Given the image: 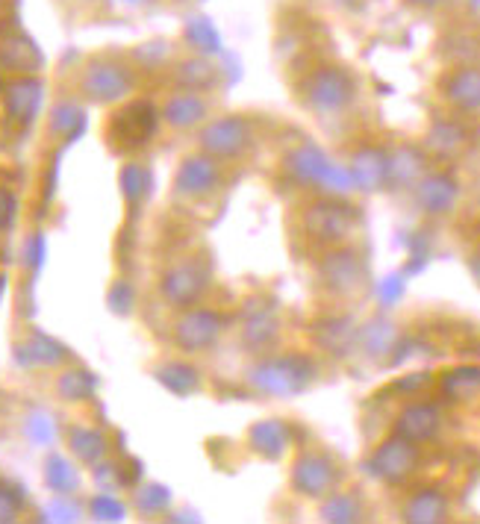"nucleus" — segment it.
Returning <instances> with one entry per match:
<instances>
[{
    "mask_svg": "<svg viewBox=\"0 0 480 524\" xmlns=\"http://www.w3.org/2000/svg\"><path fill=\"white\" fill-rule=\"evenodd\" d=\"M410 3H416V6H425V9H433V6H439V3H445V0H410Z\"/></svg>",
    "mask_w": 480,
    "mask_h": 524,
    "instance_id": "30",
    "label": "nucleus"
},
{
    "mask_svg": "<svg viewBox=\"0 0 480 524\" xmlns=\"http://www.w3.org/2000/svg\"><path fill=\"white\" fill-rule=\"evenodd\" d=\"M416 463H419L416 442H407L401 436H392V439H386L374 451L372 472L377 477H383L386 483H401V480H407L410 474L416 472Z\"/></svg>",
    "mask_w": 480,
    "mask_h": 524,
    "instance_id": "3",
    "label": "nucleus"
},
{
    "mask_svg": "<svg viewBox=\"0 0 480 524\" xmlns=\"http://www.w3.org/2000/svg\"><path fill=\"white\" fill-rule=\"evenodd\" d=\"M292 483L301 495H310V498H319L327 495L336 483V469L327 457L321 454H304L298 463H295V474H292Z\"/></svg>",
    "mask_w": 480,
    "mask_h": 524,
    "instance_id": "7",
    "label": "nucleus"
},
{
    "mask_svg": "<svg viewBox=\"0 0 480 524\" xmlns=\"http://www.w3.org/2000/svg\"><path fill=\"white\" fill-rule=\"evenodd\" d=\"M92 389V383L86 380V374H80V371H71V374H65L62 377V383H59V392L65 395V398H83L86 392Z\"/></svg>",
    "mask_w": 480,
    "mask_h": 524,
    "instance_id": "25",
    "label": "nucleus"
},
{
    "mask_svg": "<svg viewBox=\"0 0 480 524\" xmlns=\"http://www.w3.org/2000/svg\"><path fill=\"white\" fill-rule=\"evenodd\" d=\"M12 218H15V195L6 192V189H0V230L9 227Z\"/></svg>",
    "mask_w": 480,
    "mask_h": 524,
    "instance_id": "28",
    "label": "nucleus"
},
{
    "mask_svg": "<svg viewBox=\"0 0 480 524\" xmlns=\"http://www.w3.org/2000/svg\"><path fill=\"white\" fill-rule=\"evenodd\" d=\"M204 112H207V106L201 104L198 98H174L168 109H165V115H168V121L171 124H180V127H189V124H195V121H201L204 118Z\"/></svg>",
    "mask_w": 480,
    "mask_h": 524,
    "instance_id": "22",
    "label": "nucleus"
},
{
    "mask_svg": "<svg viewBox=\"0 0 480 524\" xmlns=\"http://www.w3.org/2000/svg\"><path fill=\"white\" fill-rule=\"evenodd\" d=\"M142 112V106H133V109H127V112H121L118 115V121H115V136H121V139H130V145L136 142H145L148 136H151V127H154V115H151V109H148V115H139Z\"/></svg>",
    "mask_w": 480,
    "mask_h": 524,
    "instance_id": "16",
    "label": "nucleus"
},
{
    "mask_svg": "<svg viewBox=\"0 0 480 524\" xmlns=\"http://www.w3.org/2000/svg\"><path fill=\"white\" fill-rule=\"evenodd\" d=\"M127 89H130V74L115 62H95L83 74V92L92 101H115Z\"/></svg>",
    "mask_w": 480,
    "mask_h": 524,
    "instance_id": "6",
    "label": "nucleus"
},
{
    "mask_svg": "<svg viewBox=\"0 0 480 524\" xmlns=\"http://www.w3.org/2000/svg\"><path fill=\"white\" fill-rule=\"evenodd\" d=\"M469 265H472V271H475V277H478V280H480V254H478V257H475V260L469 262Z\"/></svg>",
    "mask_w": 480,
    "mask_h": 524,
    "instance_id": "31",
    "label": "nucleus"
},
{
    "mask_svg": "<svg viewBox=\"0 0 480 524\" xmlns=\"http://www.w3.org/2000/svg\"><path fill=\"white\" fill-rule=\"evenodd\" d=\"M218 327L221 321L213 313H192L186 315L180 324H177V342L189 351H198L204 345H210L215 336H218Z\"/></svg>",
    "mask_w": 480,
    "mask_h": 524,
    "instance_id": "13",
    "label": "nucleus"
},
{
    "mask_svg": "<svg viewBox=\"0 0 480 524\" xmlns=\"http://www.w3.org/2000/svg\"><path fill=\"white\" fill-rule=\"evenodd\" d=\"M351 177L360 189H380L389 180V157L377 148H363L354 157Z\"/></svg>",
    "mask_w": 480,
    "mask_h": 524,
    "instance_id": "11",
    "label": "nucleus"
},
{
    "mask_svg": "<svg viewBox=\"0 0 480 524\" xmlns=\"http://www.w3.org/2000/svg\"><path fill=\"white\" fill-rule=\"evenodd\" d=\"M248 145V127L242 118H230V121H218L207 133H204V148L221 154V157H233Z\"/></svg>",
    "mask_w": 480,
    "mask_h": 524,
    "instance_id": "9",
    "label": "nucleus"
},
{
    "mask_svg": "<svg viewBox=\"0 0 480 524\" xmlns=\"http://www.w3.org/2000/svg\"><path fill=\"white\" fill-rule=\"evenodd\" d=\"M77 121H80V112H77L74 106H59V109H56V118L51 121V127H54V130H68V127L77 124Z\"/></svg>",
    "mask_w": 480,
    "mask_h": 524,
    "instance_id": "27",
    "label": "nucleus"
},
{
    "mask_svg": "<svg viewBox=\"0 0 480 524\" xmlns=\"http://www.w3.org/2000/svg\"><path fill=\"white\" fill-rule=\"evenodd\" d=\"M466 142V133L457 127V124H448V121H439L427 139V145L439 154V157H454Z\"/></svg>",
    "mask_w": 480,
    "mask_h": 524,
    "instance_id": "18",
    "label": "nucleus"
},
{
    "mask_svg": "<svg viewBox=\"0 0 480 524\" xmlns=\"http://www.w3.org/2000/svg\"><path fill=\"white\" fill-rule=\"evenodd\" d=\"M304 101L319 115L342 112L354 101V80L342 68H319L316 74L307 77L304 83Z\"/></svg>",
    "mask_w": 480,
    "mask_h": 524,
    "instance_id": "1",
    "label": "nucleus"
},
{
    "mask_svg": "<svg viewBox=\"0 0 480 524\" xmlns=\"http://www.w3.org/2000/svg\"><path fill=\"white\" fill-rule=\"evenodd\" d=\"M48 480L54 483L56 489H71V486H74V472H68V466L56 460V463H51Z\"/></svg>",
    "mask_w": 480,
    "mask_h": 524,
    "instance_id": "26",
    "label": "nucleus"
},
{
    "mask_svg": "<svg viewBox=\"0 0 480 524\" xmlns=\"http://www.w3.org/2000/svg\"><path fill=\"white\" fill-rule=\"evenodd\" d=\"M439 424H442V416L433 404H410L395 421V436L419 445L439 433Z\"/></svg>",
    "mask_w": 480,
    "mask_h": 524,
    "instance_id": "8",
    "label": "nucleus"
},
{
    "mask_svg": "<svg viewBox=\"0 0 480 524\" xmlns=\"http://www.w3.org/2000/svg\"><path fill=\"white\" fill-rule=\"evenodd\" d=\"M404 519L413 524H439L448 519V501L442 492L436 489H422L416 492L407 507H404Z\"/></svg>",
    "mask_w": 480,
    "mask_h": 524,
    "instance_id": "12",
    "label": "nucleus"
},
{
    "mask_svg": "<svg viewBox=\"0 0 480 524\" xmlns=\"http://www.w3.org/2000/svg\"><path fill=\"white\" fill-rule=\"evenodd\" d=\"M213 180L215 168L210 162H204V159H189V162L183 165L180 177H177V183H180L183 192H204Z\"/></svg>",
    "mask_w": 480,
    "mask_h": 524,
    "instance_id": "19",
    "label": "nucleus"
},
{
    "mask_svg": "<svg viewBox=\"0 0 480 524\" xmlns=\"http://www.w3.org/2000/svg\"><path fill=\"white\" fill-rule=\"evenodd\" d=\"M42 101V86L36 80H18L6 89V109L18 121H30Z\"/></svg>",
    "mask_w": 480,
    "mask_h": 524,
    "instance_id": "15",
    "label": "nucleus"
},
{
    "mask_svg": "<svg viewBox=\"0 0 480 524\" xmlns=\"http://www.w3.org/2000/svg\"><path fill=\"white\" fill-rule=\"evenodd\" d=\"M254 380L263 392H271V395H295L307 389V383L313 380V366L304 357H286V360H274L268 366L257 368Z\"/></svg>",
    "mask_w": 480,
    "mask_h": 524,
    "instance_id": "2",
    "label": "nucleus"
},
{
    "mask_svg": "<svg viewBox=\"0 0 480 524\" xmlns=\"http://www.w3.org/2000/svg\"><path fill=\"white\" fill-rule=\"evenodd\" d=\"M321 280L333 292H354L363 286L366 268L354 251H333L321 260Z\"/></svg>",
    "mask_w": 480,
    "mask_h": 524,
    "instance_id": "5",
    "label": "nucleus"
},
{
    "mask_svg": "<svg viewBox=\"0 0 480 524\" xmlns=\"http://www.w3.org/2000/svg\"><path fill=\"white\" fill-rule=\"evenodd\" d=\"M71 448H74V454H77L80 460H86V463H95V460L107 451L104 439H101L95 430H74V433H71Z\"/></svg>",
    "mask_w": 480,
    "mask_h": 524,
    "instance_id": "24",
    "label": "nucleus"
},
{
    "mask_svg": "<svg viewBox=\"0 0 480 524\" xmlns=\"http://www.w3.org/2000/svg\"><path fill=\"white\" fill-rule=\"evenodd\" d=\"M445 98L460 109H480V68H460L445 80Z\"/></svg>",
    "mask_w": 480,
    "mask_h": 524,
    "instance_id": "14",
    "label": "nucleus"
},
{
    "mask_svg": "<svg viewBox=\"0 0 480 524\" xmlns=\"http://www.w3.org/2000/svg\"><path fill=\"white\" fill-rule=\"evenodd\" d=\"M442 392L454 401L472 398L480 392V368H457L442 377Z\"/></svg>",
    "mask_w": 480,
    "mask_h": 524,
    "instance_id": "17",
    "label": "nucleus"
},
{
    "mask_svg": "<svg viewBox=\"0 0 480 524\" xmlns=\"http://www.w3.org/2000/svg\"><path fill=\"white\" fill-rule=\"evenodd\" d=\"M15 513H18V504L6 492H0V522H12Z\"/></svg>",
    "mask_w": 480,
    "mask_h": 524,
    "instance_id": "29",
    "label": "nucleus"
},
{
    "mask_svg": "<svg viewBox=\"0 0 480 524\" xmlns=\"http://www.w3.org/2000/svg\"><path fill=\"white\" fill-rule=\"evenodd\" d=\"M304 227L310 236H316L321 242H339L351 233L354 212L342 204H316L304 215Z\"/></svg>",
    "mask_w": 480,
    "mask_h": 524,
    "instance_id": "4",
    "label": "nucleus"
},
{
    "mask_svg": "<svg viewBox=\"0 0 480 524\" xmlns=\"http://www.w3.org/2000/svg\"><path fill=\"white\" fill-rule=\"evenodd\" d=\"M416 198H419L422 210L430 212V215L448 212L457 201V183L448 174H430L425 180H419Z\"/></svg>",
    "mask_w": 480,
    "mask_h": 524,
    "instance_id": "10",
    "label": "nucleus"
},
{
    "mask_svg": "<svg viewBox=\"0 0 480 524\" xmlns=\"http://www.w3.org/2000/svg\"><path fill=\"white\" fill-rule=\"evenodd\" d=\"M254 442H257V448H260L263 454L277 457V454L286 448L289 436H286V427H283L280 421H268V424H260V427L254 430Z\"/></svg>",
    "mask_w": 480,
    "mask_h": 524,
    "instance_id": "21",
    "label": "nucleus"
},
{
    "mask_svg": "<svg viewBox=\"0 0 480 524\" xmlns=\"http://www.w3.org/2000/svg\"><path fill=\"white\" fill-rule=\"evenodd\" d=\"M422 157L413 151V148H404L398 151L395 157H389V180L395 183H413L422 177Z\"/></svg>",
    "mask_w": 480,
    "mask_h": 524,
    "instance_id": "20",
    "label": "nucleus"
},
{
    "mask_svg": "<svg viewBox=\"0 0 480 524\" xmlns=\"http://www.w3.org/2000/svg\"><path fill=\"white\" fill-rule=\"evenodd\" d=\"M324 522H357L360 519V501L354 495H336L324 504Z\"/></svg>",
    "mask_w": 480,
    "mask_h": 524,
    "instance_id": "23",
    "label": "nucleus"
}]
</instances>
